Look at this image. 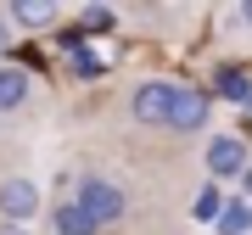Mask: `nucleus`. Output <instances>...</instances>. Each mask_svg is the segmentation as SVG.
Wrapping results in <instances>:
<instances>
[{
	"mask_svg": "<svg viewBox=\"0 0 252 235\" xmlns=\"http://www.w3.org/2000/svg\"><path fill=\"white\" fill-rule=\"evenodd\" d=\"M73 207H84V218H90L95 230H112L129 218V190L112 179V174H79L73 179Z\"/></svg>",
	"mask_w": 252,
	"mask_h": 235,
	"instance_id": "obj_1",
	"label": "nucleus"
},
{
	"mask_svg": "<svg viewBox=\"0 0 252 235\" xmlns=\"http://www.w3.org/2000/svg\"><path fill=\"white\" fill-rule=\"evenodd\" d=\"M207 112H213V101H207V90H196V84H174V101H168V135H180V140H190V135H202L207 129Z\"/></svg>",
	"mask_w": 252,
	"mask_h": 235,
	"instance_id": "obj_2",
	"label": "nucleus"
},
{
	"mask_svg": "<svg viewBox=\"0 0 252 235\" xmlns=\"http://www.w3.org/2000/svg\"><path fill=\"white\" fill-rule=\"evenodd\" d=\"M34 213H39V185H34V174H6V179H0V224L28 230Z\"/></svg>",
	"mask_w": 252,
	"mask_h": 235,
	"instance_id": "obj_3",
	"label": "nucleus"
},
{
	"mask_svg": "<svg viewBox=\"0 0 252 235\" xmlns=\"http://www.w3.org/2000/svg\"><path fill=\"white\" fill-rule=\"evenodd\" d=\"M202 163H207V174H213V185H219V179H241V168L252 163V157H247L241 135H213L202 146Z\"/></svg>",
	"mask_w": 252,
	"mask_h": 235,
	"instance_id": "obj_4",
	"label": "nucleus"
},
{
	"mask_svg": "<svg viewBox=\"0 0 252 235\" xmlns=\"http://www.w3.org/2000/svg\"><path fill=\"white\" fill-rule=\"evenodd\" d=\"M168 101H174L168 79H146V84H135V95H129V118L146 123V129H162L168 123Z\"/></svg>",
	"mask_w": 252,
	"mask_h": 235,
	"instance_id": "obj_5",
	"label": "nucleus"
},
{
	"mask_svg": "<svg viewBox=\"0 0 252 235\" xmlns=\"http://www.w3.org/2000/svg\"><path fill=\"white\" fill-rule=\"evenodd\" d=\"M0 11H6L11 28H51L56 17H62L56 0H11V6H0Z\"/></svg>",
	"mask_w": 252,
	"mask_h": 235,
	"instance_id": "obj_6",
	"label": "nucleus"
},
{
	"mask_svg": "<svg viewBox=\"0 0 252 235\" xmlns=\"http://www.w3.org/2000/svg\"><path fill=\"white\" fill-rule=\"evenodd\" d=\"M34 101V73L28 67H0V112H17Z\"/></svg>",
	"mask_w": 252,
	"mask_h": 235,
	"instance_id": "obj_7",
	"label": "nucleus"
},
{
	"mask_svg": "<svg viewBox=\"0 0 252 235\" xmlns=\"http://www.w3.org/2000/svg\"><path fill=\"white\" fill-rule=\"evenodd\" d=\"M247 230H252V202H247V196L224 202L219 218H213V235H247Z\"/></svg>",
	"mask_w": 252,
	"mask_h": 235,
	"instance_id": "obj_8",
	"label": "nucleus"
},
{
	"mask_svg": "<svg viewBox=\"0 0 252 235\" xmlns=\"http://www.w3.org/2000/svg\"><path fill=\"white\" fill-rule=\"evenodd\" d=\"M51 230L56 235H101L90 218H84V207H73V202H62V207L51 213Z\"/></svg>",
	"mask_w": 252,
	"mask_h": 235,
	"instance_id": "obj_9",
	"label": "nucleus"
},
{
	"mask_svg": "<svg viewBox=\"0 0 252 235\" xmlns=\"http://www.w3.org/2000/svg\"><path fill=\"white\" fill-rule=\"evenodd\" d=\"M219 95H224V101H241V107H247V101H252V73L224 67V73H219Z\"/></svg>",
	"mask_w": 252,
	"mask_h": 235,
	"instance_id": "obj_10",
	"label": "nucleus"
},
{
	"mask_svg": "<svg viewBox=\"0 0 252 235\" xmlns=\"http://www.w3.org/2000/svg\"><path fill=\"white\" fill-rule=\"evenodd\" d=\"M219 207H224V190L207 179V185L196 190V207H190V218H196V224H213V218H219Z\"/></svg>",
	"mask_w": 252,
	"mask_h": 235,
	"instance_id": "obj_11",
	"label": "nucleus"
},
{
	"mask_svg": "<svg viewBox=\"0 0 252 235\" xmlns=\"http://www.w3.org/2000/svg\"><path fill=\"white\" fill-rule=\"evenodd\" d=\"M112 23H118L112 6H84V11H79V34H107Z\"/></svg>",
	"mask_w": 252,
	"mask_h": 235,
	"instance_id": "obj_12",
	"label": "nucleus"
},
{
	"mask_svg": "<svg viewBox=\"0 0 252 235\" xmlns=\"http://www.w3.org/2000/svg\"><path fill=\"white\" fill-rule=\"evenodd\" d=\"M11 45V23H6V11H0V51Z\"/></svg>",
	"mask_w": 252,
	"mask_h": 235,
	"instance_id": "obj_13",
	"label": "nucleus"
},
{
	"mask_svg": "<svg viewBox=\"0 0 252 235\" xmlns=\"http://www.w3.org/2000/svg\"><path fill=\"white\" fill-rule=\"evenodd\" d=\"M241 185H247V202H252V163L241 168Z\"/></svg>",
	"mask_w": 252,
	"mask_h": 235,
	"instance_id": "obj_14",
	"label": "nucleus"
},
{
	"mask_svg": "<svg viewBox=\"0 0 252 235\" xmlns=\"http://www.w3.org/2000/svg\"><path fill=\"white\" fill-rule=\"evenodd\" d=\"M235 17H241V23H247V28H252V0H247V6H241V11H235Z\"/></svg>",
	"mask_w": 252,
	"mask_h": 235,
	"instance_id": "obj_15",
	"label": "nucleus"
},
{
	"mask_svg": "<svg viewBox=\"0 0 252 235\" xmlns=\"http://www.w3.org/2000/svg\"><path fill=\"white\" fill-rule=\"evenodd\" d=\"M0 235H28V230H17V224H0Z\"/></svg>",
	"mask_w": 252,
	"mask_h": 235,
	"instance_id": "obj_16",
	"label": "nucleus"
},
{
	"mask_svg": "<svg viewBox=\"0 0 252 235\" xmlns=\"http://www.w3.org/2000/svg\"><path fill=\"white\" fill-rule=\"evenodd\" d=\"M247 112H252V101H247Z\"/></svg>",
	"mask_w": 252,
	"mask_h": 235,
	"instance_id": "obj_17",
	"label": "nucleus"
},
{
	"mask_svg": "<svg viewBox=\"0 0 252 235\" xmlns=\"http://www.w3.org/2000/svg\"><path fill=\"white\" fill-rule=\"evenodd\" d=\"M0 129H6V123H0Z\"/></svg>",
	"mask_w": 252,
	"mask_h": 235,
	"instance_id": "obj_18",
	"label": "nucleus"
}]
</instances>
